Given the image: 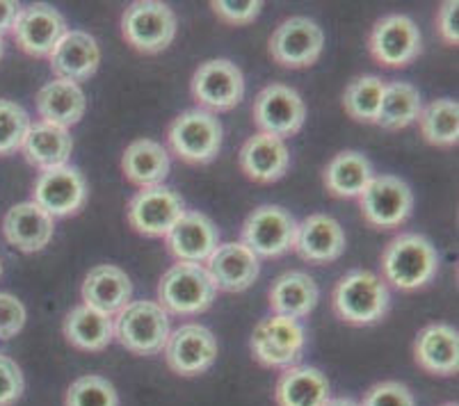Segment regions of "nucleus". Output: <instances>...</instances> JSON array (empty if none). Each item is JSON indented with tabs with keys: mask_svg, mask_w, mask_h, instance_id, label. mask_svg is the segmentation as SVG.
Listing matches in <instances>:
<instances>
[{
	"mask_svg": "<svg viewBox=\"0 0 459 406\" xmlns=\"http://www.w3.org/2000/svg\"><path fill=\"white\" fill-rule=\"evenodd\" d=\"M414 358L419 367L437 376H453L459 370V333L450 324H429L416 336Z\"/></svg>",
	"mask_w": 459,
	"mask_h": 406,
	"instance_id": "25",
	"label": "nucleus"
},
{
	"mask_svg": "<svg viewBox=\"0 0 459 406\" xmlns=\"http://www.w3.org/2000/svg\"><path fill=\"white\" fill-rule=\"evenodd\" d=\"M165 361L178 376L204 375L217 358V341L204 324H183L165 342Z\"/></svg>",
	"mask_w": 459,
	"mask_h": 406,
	"instance_id": "16",
	"label": "nucleus"
},
{
	"mask_svg": "<svg viewBox=\"0 0 459 406\" xmlns=\"http://www.w3.org/2000/svg\"><path fill=\"white\" fill-rule=\"evenodd\" d=\"M439 270V254L428 238L419 233H400L382 254L384 279L398 290L411 292L425 288Z\"/></svg>",
	"mask_w": 459,
	"mask_h": 406,
	"instance_id": "1",
	"label": "nucleus"
},
{
	"mask_svg": "<svg viewBox=\"0 0 459 406\" xmlns=\"http://www.w3.org/2000/svg\"><path fill=\"white\" fill-rule=\"evenodd\" d=\"M62 332H65L66 342L76 350L103 351L115 341V322L106 313H99L81 304L66 313Z\"/></svg>",
	"mask_w": 459,
	"mask_h": 406,
	"instance_id": "31",
	"label": "nucleus"
},
{
	"mask_svg": "<svg viewBox=\"0 0 459 406\" xmlns=\"http://www.w3.org/2000/svg\"><path fill=\"white\" fill-rule=\"evenodd\" d=\"M26 324V307L10 292H0V341H10Z\"/></svg>",
	"mask_w": 459,
	"mask_h": 406,
	"instance_id": "41",
	"label": "nucleus"
},
{
	"mask_svg": "<svg viewBox=\"0 0 459 406\" xmlns=\"http://www.w3.org/2000/svg\"><path fill=\"white\" fill-rule=\"evenodd\" d=\"M444 406H457V404H453V402H450V404H444Z\"/></svg>",
	"mask_w": 459,
	"mask_h": 406,
	"instance_id": "46",
	"label": "nucleus"
},
{
	"mask_svg": "<svg viewBox=\"0 0 459 406\" xmlns=\"http://www.w3.org/2000/svg\"><path fill=\"white\" fill-rule=\"evenodd\" d=\"M270 308L274 315H286L299 320L318 307L320 290L307 272H286L277 276L268 292Z\"/></svg>",
	"mask_w": 459,
	"mask_h": 406,
	"instance_id": "27",
	"label": "nucleus"
},
{
	"mask_svg": "<svg viewBox=\"0 0 459 406\" xmlns=\"http://www.w3.org/2000/svg\"><path fill=\"white\" fill-rule=\"evenodd\" d=\"M206 272L217 290L245 292L258 279L261 263L243 242H227L212 251V256L206 261Z\"/></svg>",
	"mask_w": 459,
	"mask_h": 406,
	"instance_id": "19",
	"label": "nucleus"
},
{
	"mask_svg": "<svg viewBox=\"0 0 459 406\" xmlns=\"http://www.w3.org/2000/svg\"><path fill=\"white\" fill-rule=\"evenodd\" d=\"M115 341L137 357H153L165 350V342L172 333L169 315L158 301H131L126 308L112 317Z\"/></svg>",
	"mask_w": 459,
	"mask_h": 406,
	"instance_id": "3",
	"label": "nucleus"
},
{
	"mask_svg": "<svg viewBox=\"0 0 459 406\" xmlns=\"http://www.w3.org/2000/svg\"><path fill=\"white\" fill-rule=\"evenodd\" d=\"M169 153L162 144L153 140H135L126 146L122 158V171L126 181L140 190L162 186L169 176Z\"/></svg>",
	"mask_w": 459,
	"mask_h": 406,
	"instance_id": "29",
	"label": "nucleus"
},
{
	"mask_svg": "<svg viewBox=\"0 0 459 406\" xmlns=\"http://www.w3.org/2000/svg\"><path fill=\"white\" fill-rule=\"evenodd\" d=\"M325 50V32L316 21L293 16L277 25L268 44V53L279 66L307 69L320 60Z\"/></svg>",
	"mask_w": 459,
	"mask_h": 406,
	"instance_id": "8",
	"label": "nucleus"
},
{
	"mask_svg": "<svg viewBox=\"0 0 459 406\" xmlns=\"http://www.w3.org/2000/svg\"><path fill=\"white\" fill-rule=\"evenodd\" d=\"M361 215L375 229H398L414 211L411 187L398 176H373L359 196Z\"/></svg>",
	"mask_w": 459,
	"mask_h": 406,
	"instance_id": "9",
	"label": "nucleus"
},
{
	"mask_svg": "<svg viewBox=\"0 0 459 406\" xmlns=\"http://www.w3.org/2000/svg\"><path fill=\"white\" fill-rule=\"evenodd\" d=\"M167 142L178 160L187 165H208L222 149V124L211 112L192 108L172 121Z\"/></svg>",
	"mask_w": 459,
	"mask_h": 406,
	"instance_id": "5",
	"label": "nucleus"
},
{
	"mask_svg": "<svg viewBox=\"0 0 459 406\" xmlns=\"http://www.w3.org/2000/svg\"><path fill=\"white\" fill-rule=\"evenodd\" d=\"M420 135L432 146H455L459 142V106L457 100L437 99L419 115Z\"/></svg>",
	"mask_w": 459,
	"mask_h": 406,
	"instance_id": "34",
	"label": "nucleus"
},
{
	"mask_svg": "<svg viewBox=\"0 0 459 406\" xmlns=\"http://www.w3.org/2000/svg\"><path fill=\"white\" fill-rule=\"evenodd\" d=\"M373 178V165L364 153L343 151L329 160L325 169V187L336 199H357Z\"/></svg>",
	"mask_w": 459,
	"mask_h": 406,
	"instance_id": "32",
	"label": "nucleus"
},
{
	"mask_svg": "<svg viewBox=\"0 0 459 406\" xmlns=\"http://www.w3.org/2000/svg\"><path fill=\"white\" fill-rule=\"evenodd\" d=\"M178 30L172 7L158 0H137L122 16V35L137 53L156 56L169 48Z\"/></svg>",
	"mask_w": 459,
	"mask_h": 406,
	"instance_id": "6",
	"label": "nucleus"
},
{
	"mask_svg": "<svg viewBox=\"0 0 459 406\" xmlns=\"http://www.w3.org/2000/svg\"><path fill=\"white\" fill-rule=\"evenodd\" d=\"M386 82L377 75H359L345 87L343 108L359 124H377L379 106Z\"/></svg>",
	"mask_w": 459,
	"mask_h": 406,
	"instance_id": "35",
	"label": "nucleus"
},
{
	"mask_svg": "<svg viewBox=\"0 0 459 406\" xmlns=\"http://www.w3.org/2000/svg\"><path fill=\"white\" fill-rule=\"evenodd\" d=\"M279 406H325L329 397L327 376L311 366L286 367L274 386Z\"/></svg>",
	"mask_w": 459,
	"mask_h": 406,
	"instance_id": "30",
	"label": "nucleus"
},
{
	"mask_svg": "<svg viewBox=\"0 0 459 406\" xmlns=\"http://www.w3.org/2000/svg\"><path fill=\"white\" fill-rule=\"evenodd\" d=\"M3 53H5V44H3V37H0V57H3Z\"/></svg>",
	"mask_w": 459,
	"mask_h": 406,
	"instance_id": "45",
	"label": "nucleus"
},
{
	"mask_svg": "<svg viewBox=\"0 0 459 406\" xmlns=\"http://www.w3.org/2000/svg\"><path fill=\"white\" fill-rule=\"evenodd\" d=\"M437 28L446 44L457 46L459 41V3L457 0H446L437 16Z\"/></svg>",
	"mask_w": 459,
	"mask_h": 406,
	"instance_id": "42",
	"label": "nucleus"
},
{
	"mask_svg": "<svg viewBox=\"0 0 459 406\" xmlns=\"http://www.w3.org/2000/svg\"><path fill=\"white\" fill-rule=\"evenodd\" d=\"M249 347H252V357L263 367L286 370L298 366L302 358L307 347V329L293 317L270 315L256 324Z\"/></svg>",
	"mask_w": 459,
	"mask_h": 406,
	"instance_id": "7",
	"label": "nucleus"
},
{
	"mask_svg": "<svg viewBox=\"0 0 459 406\" xmlns=\"http://www.w3.org/2000/svg\"><path fill=\"white\" fill-rule=\"evenodd\" d=\"M211 7L217 19L224 21V23L247 25L254 19H258L263 3L261 0H247V3H240V0H212Z\"/></svg>",
	"mask_w": 459,
	"mask_h": 406,
	"instance_id": "39",
	"label": "nucleus"
},
{
	"mask_svg": "<svg viewBox=\"0 0 459 406\" xmlns=\"http://www.w3.org/2000/svg\"><path fill=\"white\" fill-rule=\"evenodd\" d=\"M87 181L76 167L65 165L57 169L41 171L35 181L32 201L44 212L56 217H69L82 211L87 203Z\"/></svg>",
	"mask_w": 459,
	"mask_h": 406,
	"instance_id": "15",
	"label": "nucleus"
},
{
	"mask_svg": "<svg viewBox=\"0 0 459 406\" xmlns=\"http://www.w3.org/2000/svg\"><path fill=\"white\" fill-rule=\"evenodd\" d=\"M21 151H23L26 160L37 169H57V167L69 165L74 137L66 128H57V125L39 121V124L30 125Z\"/></svg>",
	"mask_w": 459,
	"mask_h": 406,
	"instance_id": "28",
	"label": "nucleus"
},
{
	"mask_svg": "<svg viewBox=\"0 0 459 406\" xmlns=\"http://www.w3.org/2000/svg\"><path fill=\"white\" fill-rule=\"evenodd\" d=\"M420 110H423V100L414 85L400 81L389 82L384 87L377 124L386 131H400L419 121Z\"/></svg>",
	"mask_w": 459,
	"mask_h": 406,
	"instance_id": "33",
	"label": "nucleus"
},
{
	"mask_svg": "<svg viewBox=\"0 0 459 406\" xmlns=\"http://www.w3.org/2000/svg\"><path fill=\"white\" fill-rule=\"evenodd\" d=\"M252 115L258 131L283 140V137H293L302 131L304 121H307V106L293 87L274 82L258 91V96L254 99Z\"/></svg>",
	"mask_w": 459,
	"mask_h": 406,
	"instance_id": "10",
	"label": "nucleus"
},
{
	"mask_svg": "<svg viewBox=\"0 0 459 406\" xmlns=\"http://www.w3.org/2000/svg\"><path fill=\"white\" fill-rule=\"evenodd\" d=\"M238 162H240V169L249 181L274 183L286 176L288 165H290V153H288V146L283 140L258 133L245 142Z\"/></svg>",
	"mask_w": 459,
	"mask_h": 406,
	"instance_id": "24",
	"label": "nucleus"
},
{
	"mask_svg": "<svg viewBox=\"0 0 459 406\" xmlns=\"http://www.w3.org/2000/svg\"><path fill=\"white\" fill-rule=\"evenodd\" d=\"M165 240L167 249L178 263L202 265L220 246V231L211 217H206L204 212L186 211L181 220L172 226V231L167 233Z\"/></svg>",
	"mask_w": 459,
	"mask_h": 406,
	"instance_id": "18",
	"label": "nucleus"
},
{
	"mask_svg": "<svg viewBox=\"0 0 459 406\" xmlns=\"http://www.w3.org/2000/svg\"><path fill=\"white\" fill-rule=\"evenodd\" d=\"M66 406H119V395L112 382L101 375L78 376L66 391Z\"/></svg>",
	"mask_w": 459,
	"mask_h": 406,
	"instance_id": "36",
	"label": "nucleus"
},
{
	"mask_svg": "<svg viewBox=\"0 0 459 406\" xmlns=\"http://www.w3.org/2000/svg\"><path fill=\"white\" fill-rule=\"evenodd\" d=\"M359 406H416V400L404 384L382 382L366 393Z\"/></svg>",
	"mask_w": 459,
	"mask_h": 406,
	"instance_id": "38",
	"label": "nucleus"
},
{
	"mask_svg": "<svg viewBox=\"0 0 459 406\" xmlns=\"http://www.w3.org/2000/svg\"><path fill=\"white\" fill-rule=\"evenodd\" d=\"M19 12V3H14V0H0V37L5 35L7 30H12V25H14Z\"/></svg>",
	"mask_w": 459,
	"mask_h": 406,
	"instance_id": "43",
	"label": "nucleus"
},
{
	"mask_svg": "<svg viewBox=\"0 0 459 406\" xmlns=\"http://www.w3.org/2000/svg\"><path fill=\"white\" fill-rule=\"evenodd\" d=\"M391 307L389 286L382 276L368 270H352L336 283L332 292V308L341 322L354 326L375 324Z\"/></svg>",
	"mask_w": 459,
	"mask_h": 406,
	"instance_id": "2",
	"label": "nucleus"
},
{
	"mask_svg": "<svg viewBox=\"0 0 459 406\" xmlns=\"http://www.w3.org/2000/svg\"><path fill=\"white\" fill-rule=\"evenodd\" d=\"M192 99L206 112H229L243 100L245 75L229 60H208L192 75Z\"/></svg>",
	"mask_w": 459,
	"mask_h": 406,
	"instance_id": "11",
	"label": "nucleus"
},
{
	"mask_svg": "<svg viewBox=\"0 0 459 406\" xmlns=\"http://www.w3.org/2000/svg\"><path fill=\"white\" fill-rule=\"evenodd\" d=\"M35 103L44 124L66 128V131H69L71 125L81 124L87 110L85 91L76 82L66 81H53L41 87Z\"/></svg>",
	"mask_w": 459,
	"mask_h": 406,
	"instance_id": "26",
	"label": "nucleus"
},
{
	"mask_svg": "<svg viewBox=\"0 0 459 406\" xmlns=\"http://www.w3.org/2000/svg\"><path fill=\"white\" fill-rule=\"evenodd\" d=\"M30 115L19 103L0 99V156H12L30 131Z\"/></svg>",
	"mask_w": 459,
	"mask_h": 406,
	"instance_id": "37",
	"label": "nucleus"
},
{
	"mask_svg": "<svg viewBox=\"0 0 459 406\" xmlns=\"http://www.w3.org/2000/svg\"><path fill=\"white\" fill-rule=\"evenodd\" d=\"M0 274H3V263H0Z\"/></svg>",
	"mask_w": 459,
	"mask_h": 406,
	"instance_id": "47",
	"label": "nucleus"
},
{
	"mask_svg": "<svg viewBox=\"0 0 459 406\" xmlns=\"http://www.w3.org/2000/svg\"><path fill=\"white\" fill-rule=\"evenodd\" d=\"M23 372L10 357L0 354V406H12L23 395Z\"/></svg>",
	"mask_w": 459,
	"mask_h": 406,
	"instance_id": "40",
	"label": "nucleus"
},
{
	"mask_svg": "<svg viewBox=\"0 0 459 406\" xmlns=\"http://www.w3.org/2000/svg\"><path fill=\"white\" fill-rule=\"evenodd\" d=\"M3 233L12 246L23 254H35L53 240L56 220L41 211L35 201H23L7 211L3 220Z\"/></svg>",
	"mask_w": 459,
	"mask_h": 406,
	"instance_id": "22",
	"label": "nucleus"
},
{
	"mask_svg": "<svg viewBox=\"0 0 459 406\" xmlns=\"http://www.w3.org/2000/svg\"><path fill=\"white\" fill-rule=\"evenodd\" d=\"M82 304L115 317L133 301V283L126 272L117 265H96L82 281Z\"/></svg>",
	"mask_w": 459,
	"mask_h": 406,
	"instance_id": "23",
	"label": "nucleus"
},
{
	"mask_svg": "<svg viewBox=\"0 0 459 406\" xmlns=\"http://www.w3.org/2000/svg\"><path fill=\"white\" fill-rule=\"evenodd\" d=\"M298 221L279 206H261L243 224V245L258 258H279L295 246Z\"/></svg>",
	"mask_w": 459,
	"mask_h": 406,
	"instance_id": "13",
	"label": "nucleus"
},
{
	"mask_svg": "<svg viewBox=\"0 0 459 406\" xmlns=\"http://www.w3.org/2000/svg\"><path fill=\"white\" fill-rule=\"evenodd\" d=\"M325 406H359V402L350 400V397H336V400H329Z\"/></svg>",
	"mask_w": 459,
	"mask_h": 406,
	"instance_id": "44",
	"label": "nucleus"
},
{
	"mask_svg": "<svg viewBox=\"0 0 459 406\" xmlns=\"http://www.w3.org/2000/svg\"><path fill=\"white\" fill-rule=\"evenodd\" d=\"M370 56L389 69H403L411 65L423 50L419 25L404 14H389L375 23L368 39Z\"/></svg>",
	"mask_w": 459,
	"mask_h": 406,
	"instance_id": "12",
	"label": "nucleus"
},
{
	"mask_svg": "<svg viewBox=\"0 0 459 406\" xmlns=\"http://www.w3.org/2000/svg\"><path fill=\"white\" fill-rule=\"evenodd\" d=\"M186 212V201L172 187L140 190L128 201V224L144 238H165Z\"/></svg>",
	"mask_w": 459,
	"mask_h": 406,
	"instance_id": "14",
	"label": "nucleus"
},
{
	"mask_svg": "<svg viewBox=\"0 0 459 406\" xmlns=\"http://www.w3.org/2000/svg\"><path fill=\"white\" fill-rule=\"evenodd\" d=\"M293 249L302 261L313 263V265L338 261L345 251L343 226L323 212L308 215L298 224Z\"/></svg>",
	"mask_w": 459,
	"mask_h": 406,
	"instance_id": "20",
	"label": "nucleus"
},
{
	"mask_svg": "<svg viewBox=\"0 0 459 406\" xmlns=\"http://www.w3.org/2000/svg\"><path fill=\"white\" fill-rule=\"evenodd\" d=\"M217 288L204 265L177 263L158 283V304L169 315H199L212 307Z\"/></svg>",
	"mask_w": 459,
	"mask_h": 406,
	"instance_id": "4",
	"label": "nucleus"
},
{
	"mask_svg": "<svg viewBox=\"0 0 459 406\" xmlns=\"http://www.w3.org/2000/svg\"><path fill=\"white\" fill-rule=\"evenodd\" d=\"M51 71L57 75V81L81 82L90 81L101 65V50L94 37L85 30H66L60 44L48 57Z\"/></svg>",
	"mask_w": 459,
	"mask_h": 406,
	"instance_id": "21",
	"label": "nucleus"
},
{
	"mask_svg": "<svg viewBox=\"0 0 459 406\" xmlns=\"http://www.w3.org/2000/svg\"><path fill=\"white\" fill-rule=\"evenodd\" d=\"M19 48L30 57H51L56 46L66 35V21L56 7L46 3L28 5L16 14L12 25Z\"/></svg>",
	"mask_w": 459,
	"mask_h": 406,
	"instance_id": "17",
	"label": "nucleus"
}]
</instances>
